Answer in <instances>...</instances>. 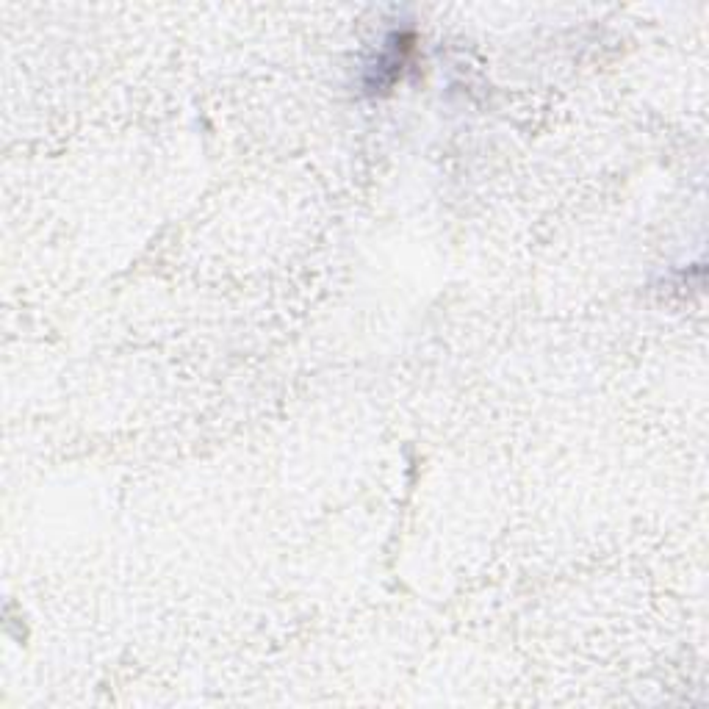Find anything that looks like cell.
<instances>
[{
  "mask_svg": "<svg viewBox=\"0 0 709 709\" xmlns=\"http://www.w3.org/2000/svg\"><path fill=\"white\" fill-rule=\"evenodd\" d=\"M408 39L399 37V34H394V37L388 39V45H385V50L377 56V61H374V70H372V78H369V86H372L374 92H377V86H385L391 84V81H397V75L402 73V64H405V53H408Z\"/></svg>",
  "mask_w": 709,
  "mask_h": 709,
  "instance_id": "6da1fadb",
  "label": "cell"
}]
</instances>
